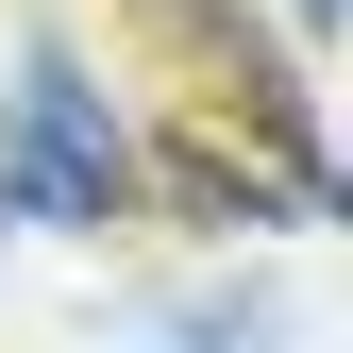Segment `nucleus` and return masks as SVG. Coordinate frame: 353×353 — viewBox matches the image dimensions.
Masks as SVG:
<instances>
[{
    "instance_id": "nucleus-4",
    "label": "nucleus",
    "mask_w": 353,
    "mask_h": 353,
    "mask_svg": "<svg viewBox=\"0 0 353 353\" xmlns=\"http://www.w3.org/2000/svg\"><path fill=\"white\" fill-rule=\"evenodd\" d=\"M286 17H303V34H336V0H286Z\"/></svg>"
},
{
    "instance_id": "nucleus-2",
    "label": "nucleus",
    "mask_w": 353,
    "mask_h": 353,
    "mask_svg": "<svg viewBox=\"0 0 353 353\" xmlns=\"http://www.w3.org/2000/svg\"><path fill=\"white\" fill-rule=\"evenodd\" d=\"M168 185H185L202 236H303V202H286V185H252L236 152H168Z\"/></svg>"
},
{
    "instance_id": "nucleus-1",
    "label": "nucleus",
    "mask_w": 353,
    "mask_h": 353,
    "mask_svg": "<svg viewBox=\"0 0 353 353\" xmlns=\"http://www.w3.org/2000/svg\"><path fill=\"white\" fill-rule=\"evenodd\" d=\"M0 185H17L34 236H118L152 202V152H135V118L101 101L84 51H17L0 68Z\"/></svg>"
},
{
    "instance_id": "nucleus-3",
    "label": "nucleus",
    "mask_w": 353,
    "mask_h": 353,
    "mask_svg": "<svg viewBox=\"0 0 353 353\" xmlns=\"http://www.w3.org/2000/svg\"><path fill=\"white\" fill-rule=\"evenodd\" d=\"M168 353H286V303H270V286H219V303L168 320Z\"/></svg>"
},
{
    "instance_id": "nucleus-5",
    "label": "nucleus",
    "mask_w": 353,
    "mask_h": 353,
    "mask_svg": "<svg viewBox=\"0 0 353 353\" xmlns=\"http://www.w3.org/2000/svg\"><path fill=\"white\" fill-rule=\"evenodd\" d=\"M0 219H17V185H0Z\"/></svg>"
}]
</instances>
